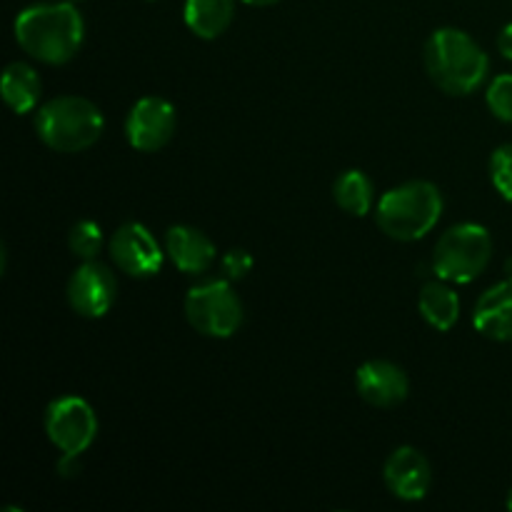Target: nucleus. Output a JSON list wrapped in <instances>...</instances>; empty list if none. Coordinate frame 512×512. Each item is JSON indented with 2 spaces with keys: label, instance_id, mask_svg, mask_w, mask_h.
<instances>
[{
  "label": "nucleus",
  "instance_id": "1",
  "mask_svg": "<svg viewBox=\"0 0 512 512\" xmlns=\"http://www.w3.org/2000/svg\"><path fill=\"white\" fill-rule=\"evenodd\" d=\"M85 38L83 15L75 3H38L15 18V40L30 58L45 65H65Z\"/></svg>",
  "mask_w": 512,
  "mask_h": 512
},
{
  "label": "nucleus",
  "instance_id": "2",
  "mask_svg": "<svg viewBox=\"0 0 512 512\" xmlns=\"http://www.w3.org/2000/svg\"><path fill=\"white\" fill-rule=\"evenodd\" d=\"M425 70L448 95H470L488 78L490 60L485 50L458 28H440L425 43Z\"/></svg>",
  "mask_w": 512,
  "mask_h": 512
},
{
  "label": "nucleus",
  "instance_id": "3",
  "mask_svg": "<svg viewBox=\"0 0 512 512\" xmlns=\"http://www.w3.org/2000/svg\"><path fill=\"white\" fill-rule=\"evenodd\" d=\"M443 215V195L428 180H410L388 190L375 205V223L388 238L413 243L425 238Z\"/></svg>",
  "mask_w": 512,
  "mask_h": 512
},
{
  "label": "nucleus",
  "instance_id": "4",
  "mask_svg": "<svg viewBox=\"0 0 512 512\" xmlns=\"http://www.w3.org/2000/svg\"><path fill=\"white\" fill-rule=\"evenodd\" d=\"M105 128L103 113L80 95H60L35 113L38 138L55 153H80L93 148Z\"/></svg>",
  "mask_w": 512,
  "mask_h": 512
},
{
  "label": "nucleus",
  "instance_id": "5",
  "mask_svg": "<svg viewBox=\"0 0 512 512\" xmlns=\"http://www.w3.org/2000/svg\"><path fill=\"white\" fill-rule=\"evenodd\" d=\"M493 258V238L478 223L453 225L440 235L433 253V270L445 283H473Z\"/></svg>",
  "mask_w": 512,
  "mask_h": 512
},
{
  "label": "nucleus",
  "instance_id": "6",
  "mask_svg": "<svg viewBox=\"0 0 512 512\" xmlns=\"http://www.w3.org/2000/svg\"><path fill=\"white\" fill-rule=\"evenodd\" d=\"M185 318L200 335L230 338L243 325V303L228 280H210L185 295Z\"/></svg>",
  "mask_w": 512,
  "mask_h": 512
},
{
  "label": "nucleus",
  "instance_id": "7",
  "mask_svg": "<svg viewBox=\"0 0 512 512\" xmlns=\"http://www.w3.org/2000/svg\"><path fill=\"white\" fill-rule=\"evenodd\" d=\"M45 433L65 455H83L98 438V418L88 400L63 395L45 410Z\"/></svg>",
  "mask_w": 512,
  "mask_h": 512
},
{
  "label": "nucleus",
  "instance_id": "8",
  "mask_svg": "<svg viewBox=\"0 0 512 512\" xmlns=\"http://www.w3.org/2000/svg\"><path fill=\"white\" fill-rule=\"evenodd\" d=\"M68 303L80 318H103L118 300V280L108 265L85 260L68 280Z\"/></svg>",
  "mask_w": 512,
  "mask_h": 512
},
{
  "label": "nucleus",
  "instance_id": "9",
  "mask_svg": "<svg viewBox=\"0 0 512 512\" xmlns=\"http://www.w3.org/2000/svg\"><path fill=\"white\" fill-rule=\"evenodd\" d=\"M175 125H178V118H175L173 105L168 100L148 95L130 108L125 118V138L140 153H155L170 143Z\"/></svg>",
  "mask_w": 512,
  "mask_h": 512
},
{
  "label": "nucleus",
  "instance_id": "10",
  "mask_svg": "<svg viewBox=\"0 0 512 512\" xmlns=\"http://www.w3.org/2000/svg\"><path fill=\"white\" fill-rule=\"evenodd\" d=\"M110 258L130 278H153L163 268V250L145 225L125 223L110 238Z\"/></svg>",
  "mask_w": 512,
  "mask_h": 512
},
{
  "label": "nucleus",
  "instance_id": "11",
  "mask_svg": "<svg viewBox=\"0 0 512 512\" xmlns=\"http://www.w3.org/2000/svg\"><path fill=\"white\" fill-rule=\"evenodd\" d=\"M383 480L395 498L415 503L428 495L430 483H433V468L418 448L403 445L385 460Z\"/></svg>",
  "mask_w": 512,
  "mask_h": 512
},
{
  "label": "nucleus",
  "instance_id": "12",
  "mask_svg": "<svg viewBox=\"0 0 512 512\" xmlns=\"http://www.w3.org/2000/svg\"><path fill=\"white\" fill-rule=\"evenodd\" d=\"M355 390L373 408H395L410 393V380L400 365L390 360H368L355 373Z\"/></svg>",
  "mask_w": 512,
  "mask_h": 512
},
{
  "label": "nucleus",
  "instance_id": "13",
  "mask_svg": "<svg viewBox=\"0 0 512 512\" xmlns=\"http://www.w3.org/2000/svg\"><path fill=\"white\" fill-rule=\"evenodd\" d=\"M165 253L180 273L198 275L215 263L218 250L203 230L190 228V225H173L165 233Z\"/></svg>",
  "mask_w": 512,
  "mask_h": 512
},
{
  "label": "nucleus",
  "instance_id": "14",
  "mask_svg": "<svg viewBox=\"0 0 512 512\" xmlns=\"http://www.w3.org/2000/svg\"><path fill=\"white\" fill-rule=\"evenodd\" d=\"M473 325L485 338L512 343V275L480 295L473 313Z\"/></svg>",
  "mask_w": 512,
  "mask_h": 512
},
{
  "label": "nucleus",
  "instance_id": "15",
  "mask_svg": "<svg viewBox=\"0 0 512 512\" xmlns=\"http://www.w3.org/2000/svg\"><path fill=\"white\" fill-rule=\"evenodd\" d=\"M233 15L235 0H185V25L203 40L220 38Z\"/></svg>",
  "mask_w": 512,
  "mask_h": 512
},
{
  "label": "nucleus",
  "instance_id": "16",
  "mask_svg": "<svg viewBox=\"0 0 512 512\" xmlns=\"http://www.w3.org/2000/svg\"><path fill=\"white\" fill-rule=\"evenodd\" d=\"M0 93H3L5 105L13 113H30L38 105L40 93H43V83L35 68L28 63H10L5 68L3 80H0Z\"/></svg>",
  "mask_w": 512,
  "mask_h": 512
},
{
  "label": "nucleus",
  "instance_id": "17",
  "mask_svg": "<svg viewBox=\"0 0 512 512\" xmlns=\"http://www.w3.org/2000/svg\"><path fill=\"white\" fill-rule=\"evenodd\" d=\"M420 315L425 318V323L430 328L440 330V333H448L455 328L460 318V298L450 285H445L443 280H433V283L425 285L420 290L418 298Z\"/></svg>",
  "mask_w": 512,
  "mask_h": 512
},
{
  "label": "nucleus",
  "instance_id": "18",
  "mask_svg": "<svg viewBox=\"0 0 512 512\" xmlns=\"http://www.w3.org/2000/svg\"><path fill=\"white\" fill-rule=\"evenodd\" d=\"M333 198L348 215L363 218L375 205L373 180L363 170H345L333 185Z\"/></svg>",
  "mask_w": 512,
  "mask_h": 512
},
{
  "label": "nucleus",
  "instance_id": "19",
  "mask_svg": "<svg viewBox=\"0 0 512 512\" xmlns=\"http://www.w3.org/2000/svg\"><path fill=\"white\" fill-rule=\"evenodd\" d=\"M68 248L80 260L98 258L100 248H103V230H100V225L95 220H80V223H75L68 233Z\"/></svg>",
  "mask_w": 512,
  "mask_h": 512
},
{
  "label": "nucleus",
  "instance_id": "20",
  "mask_svg": "<svg viewBox=\"0 0 512 512\" xmlns=\"http://www.w3.org/2000/svg\"><path fill=\"white\" fill-rule=\"evenodd\" d=\"M490 180L495 190L512 203V143L500 145L490 158Z\"/></svg>",
  "mask_w": 512,
  "mask_h": 512
},
{
  "label": "nucleus",
  "instance_id": "21",
  "mask_svg": "<svg viewBox=\"0 0 512 512\" xmlns=\"http://www.w3.org/2000/svg\"><path fill=\"white\" fill-rule=\"evenodd\" d=\"M485 100H488V108L495 118L503 120V123H512V75H498L490 83Z\"/></svg>",
  "mask_w": 512,
  "mask_h": 512
},
{
  "label": "nucleus",
  "instance_id": "22",
  "mask_svg": "<svg viewBox=\"0 0 512 512\" xmlns=\"http://www.w3.org/2000/svg\"><path fill=\"white\" fill-rule=\"evenodd\" d=\"M220 265H223L228 280H243L253 270V255L248 250H230L223 255Z\"/></svg>",
  "mask_w": 512,
  "mask_h": 512
},
{
  "label": "nucleus",
  "instance_id": "23",
  "mask_svg": "<svg viewBox=\"0 0 512 512\" xmlns=\"http://www.w3.org/2000/svg\"><path fill=\"white\" fill-rule=\"evenodd\" d=\"M498 48H500V53H503V58L512 60V23L505 25V28L500 30Z\"/></svg>",
  "mask_w": 512,
  "mask_h": 512
},
{
  "label": "nucleus",
  "instance_id": "24",
  "mask_svg": "<svg viewBox=\"0 0 512 512\" xmlns=\"http://www.w3.org/2000/svg\"><path fill=\"white\" fill-rule=\"evenodd\" d=\"M243 3L255 5V8H265V5H275V3H280V0H243Z\"/></svg>",
  "mask_w": 512,
  "mask_h": 512
},
{
  "label": "nucleus",
  "instance_id": "25",
  "mask_svg": "<svg viewBox=\"0 0 512 512\" xmlns=\"http://www.w3.org/2000/svg\"><path fill=\"white\" fill-rule=\"evenodd\" d=\"M505 503H508V510H512V488H510V493H508V500H505Z\"/></svg>",
  "mask_w": 512,
  "mask_h": 512
},
{
  "label": "nucleus",
  "instance_id": "26",
  "mask_svg": "<svg viewBox=\"0 0 512 512\" xmlns=\"http://www.w3.org/2000/svg\"><path fill=\"white\" fill-rule=\"evenodd\" d=\"M508 273L512 275V260H508Z\"/></svg>",
  "mask_w": 512,
  "mask_h": 512
},
{
  "label": "nucleus",
  "instance_id": "27",
  "mask_svg": "<svg viewBox=\"0 0 512 512\" xmlns=\"http://www.w3.org/2000/svg\"><path fill=\"white\" fill-rule=\"evenodd\" d=\"M68 3H83V0H68Z\"/></svg>",
  "mask_w": 512,
  "mask_h": 512
}]
</instances>
